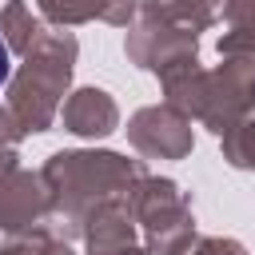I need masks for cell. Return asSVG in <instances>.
<instances>
[{"label":"cell","mask_w":255,"mask_h":255,"mask_svg":"<svg viewBox=\"0 0 255 255\" xmlns=\"http://www.w3.org/2000/svg\"><path fill=\"white\" fill-rule=\"evenodd\" d=\"M8 80V48H4V40H0V84Z\"/></svg>","instance_id":"cell-1"}]
</instances>
